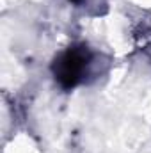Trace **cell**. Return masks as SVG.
<instances>
[{
	"label": "cell",
	"mask_w": 151,
	"mask_h": 153,
	"mask_svg": "<svg viewBox=\"0 0 151 153\" xmlns=\"http://www.w3.org/2000/svg\"><path fill=\"white\" fill-rule=\"evenodd\" d=\"M89 61L91 53L85 46H70L68 50L59 53L52 64V73L55 82L64 91L75 89L87 75Z\"/></svg>",
	"instance_id": "6da1fadb"
},
{
	"label": "cell",
	"mask_w": 151,
	"mask_h": 153,
	"mask_svg": "<svg viewBox=\"0 0 151 153\" xmlns=\"http://www.w3.org/2000/svg\"><path fill=\"white\" fill-rule=\"evenodd\" d=\"M70 2H75V4H80V2H82V0H70Z\"/></svg>",
	"instance_id": "7a4b0ae2"
}]
</instances>
